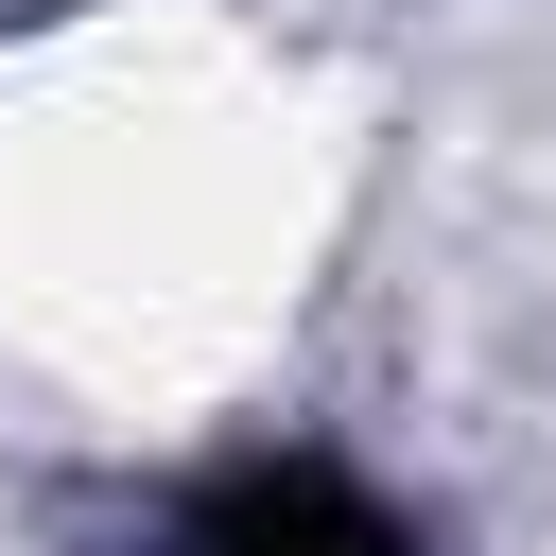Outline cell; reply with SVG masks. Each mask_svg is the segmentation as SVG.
Here are the masks:
<instances>
[{
  "instance_id": "1",
  "label": "cell",
  "mask_w": 556,
  "mask_h": 556,
  "mask_svg": "<svg viewBox=\"0 0 556 556\" xmlns=\"http://www.w3.org/2000/svg\"><path fill=\"white\" fill-rule=\"evenodd\" d=\"M191 556H417V539H400L348 469H295V452H278V469H226V486L191 504Z\"/></svg>"
}]
</instances>
